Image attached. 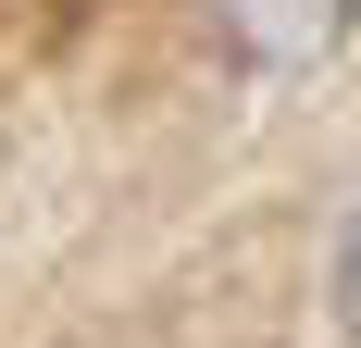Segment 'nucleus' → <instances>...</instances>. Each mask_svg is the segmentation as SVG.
Masks as SVG:
<instances>
[{
    "instance_id": "1",
    "label": "nucleus",
    "mask_w": 361,
    "mask_h": 348,
    "mask_svg": "<svg viewBox=\"0 0 361 348\" xmlns=\"http://www.w3.org/2000/svg\"><path fill=\"white\" fill-rule=\"evenodd\" d=\"M349 13H361V0H224V25L250 37L262 63H312V50H324Z\"/></svg>"
},
{
    "instance_id": "2",
    "label": "nucleus",
    "mask_w": 361,
    "mask_h": 348,
    "mask_svg": "<svg viewBox=\"0 0 361 348\" xmlns=\"http://www.w3.org/2000/svg\"><path fill=\"white\" fill-rule=\"evenodd\" d=\"M336 311H349V336H361V224H349V249H336Z\"/></svg>"
}]
</instances>
